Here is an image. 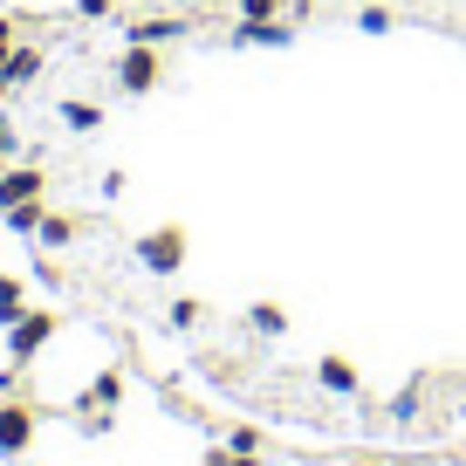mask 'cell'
I'll return each mask as SVG.
<instances>
[{"label":"cell","mask_w":466,"mask_h":466,"mask_svg":"<svg viewBox=\"0 0 466 466\" xmlns=\"http://www.w3.org/2000/svg\"><path fill=\"white\" fill-rule=\"evenodd\" d=\"M62 124H69V131H96V124H103V103L69 96V103H62Z\"/></svg>","instance_id":"obj_12"},{"label":"cell","mask_w":466,"mask_h":466,"mask_svg":"<svg viewBox=\"0 0 466 466\" xmlns=\"http://www.w3.org/2000/svg\"><path fill=\"white\" fill-rule=\"evenodd\" d=\"M28 446H35V405L0 398V460H21Z\"/></svg>","instance_id":"obj_3"},{"label":"cell","mask_w":466,"mask_h":466,"mask_svg":"<svg viewBox=\"0 0 466 466\" xmlns=\"http://www.w3.org/2000/svg\"><path fill=\"white\" fill-rule=\"evenodd\" d=\"M158 56H151V42H131L124 56H116V89H131V96H145V89H158Z\"/></svg>","instance_id":"obj_4"},{"label":"cell","mask_w":466,"mask_h":466,"mask_svg":"<svg viewBox=\"0 0 466 466\" xmlns=\"http://www.w3.org/2000/svg\"><path fill=\"white\" fill-rule=\"evenodd\" d=\"M172 35H186V21H137L131 42H151V48H158V42H172Z\"/></svg>","instance_id":"obj_15"},{"label":"cell","mask_w":466,"mask_h":466,"mask_svg":"<svg viewBox=\"0 0 466 466\" xmlns=\"http://www.w3.org/2000/svg\"><path fill=\"white\" fill-rule=\"evenodd\" d=\"M316 384H322L329 398H357V391H364V378H357V364H350V357H322V364H316Z\"/></svg>","instance_id":"obj_8"},{"label":"cell","mask_w":466,"mask_h":466,"mask_svg":"<svg viewBox=\"0 0 466 466\" xmlns=\"http://www.w3.org/2000/svg\"><path fill=\"white\" fill-rule=\"evenodd\" d=\"M199 316H206V309H199V302H186V295L165 309V322H172V329H199Z\"/></svg>","instance_id":"obj_16"},{"label":"cell","mask_w":466,"mask_h":466,"mask_svg":"<svg viewBox=\"0 0 466 466\" xmlns=\"http://www.w3.org/2000/svg\"><path fill=\"white\" fill-rule=\"evenodd\" d=\"M357 28H364V35H391L398 15H391V7H364V15H357Z\"/></svg>","instance_id":"obj_17"},{"label":"cell","mask_w":466,"mask_h":466,"mask_svg":"<svg viewBox=\"0 0 466 466\" xmlns=\"http://www.w3.org/2000/svg\"><path fill=\"white\" fill-rule=\"evenodd\" d=\"M0 219H7V233H15V240H35V233H42V199H21V206H7V213H0Z\"/></svg>","instance_id":"obj_10"},{"label":"cell","mask_w":466,"mask_h":466,"mask_svg":"<svg viewBox=\"0 0 466 466\" xmlns=\"http://www.w3.org/2000/svg\"><path fill=\"white\" fill-rule=\"evenodd\" d=\"M248 329H254V336H289V316H281L275 302H254V309H248Z\"/></svg>","instance_id":"obj_14"},{"label":"cell","mask_w":466,"mask_h":466,"mask_svg":"<svg viewBox=\"0 0 466 466\" xmlns=\"http://www.w3.org/2000/svg\"><path fill=\"white\" fill-rule=\"evenodd\" d=\"M131 254H137L145 275H178V268H186V233L158 227V233H145V240H131Z\"/></svg>","instance_id":"obj_1"},{"label":"cell","mask_w":466,"mask_h":466,"mask_svg":"<svg viewBox=\"0 0 466 466\" xmlns=\"http://www.w3.org/2000/svg\"><path fill=\"white\" fill-rule=\"evenodd\" d=\"M7 96H15V89H7V83H0V116H7Z\"/></svg>","instance_id":"obj_23"},{"label":"cell","mask_w":466,"mask_h":466,"mask_svg":"<svg viewBox=\"0 0 466 466\" xmlns=\"http://www.w3.org/2000/svg\"><path fill=\"white\" fill-rule=\"evenodd\" d=\"M227 446H233V452H261V446H268V439H261V432H254V425H233V432H227Z\"/></svg>","instance_id":"obj_19"},{"label":"cell","mask_w":466,"mask_h":466,"mask_svg":"<svg viewBox=\"0 0 466 466\" xmlns=\"http://www.w3.org/2000/svg\"><path fill=\"white\" fill-rule=\"evenodd\" d=\"M35 248H48V254H62V248H76V219H62V213H48V219H42V233H35Z\"/></svg>","instance_id":"obj_11"},{"label":"cell","mask_w":466,"mask_h":466,"mask_svg":"<svg viewBox=\"0 0 466 466\" xmlns=\"http://www.w3.org/2000/svg\"><path fill=\"white\" fill-rule=\"evenodd\" d=\"M76 405H110V411H116V405H124V378H116V370H103V378L89 384V391L76 398Z\"/></svg>","instance_id":"obj_13"},{"label":"cell","mask_w":466,"mask_h":466,"mask_svg":"<svg viewBox=\"0 0 466 466\" xmlns=\"http://www.w3.org/2000/svg\"><path fill=\"white\" fill-rule=\"evenodd\" d=\"M240 21H281V0H233Z\"/></svg>","instance_id":"obj_18"},{"label":"cell","mask_w":466,"mask_h":466,"mask_svg":"<svg viewBox=\"0 0 466 466\" xmlns=\"http://www.w3.org/2000/svg\"><path fill=\"white\" fill-rule=\"evenodd\" d=\"M15 42H21V28H15L7 15H0V62H7V48H15Z\"/></svg>","instance_id":"obj_22"},{"label":"cell","mask_w":466,"mask_h":466,"mask_svg":"<svg viewBox=\"0 0 466 466\" xmlns=\"http://www.w3.org/2000/svg\"><path fill=\"white\" fill-rule=\"evenodd\" d=\"M0 172H7V158H0Z\"/></svg>","instance_id":"obj_24"},{"label":"cell","mask_w":466,"mask_h":466,"mask_svg":"<svg viewBox=\"0 0 466 466\" xmlns=\"http://www.w3.org/2000/svg\"><path fill=\"white\" fill-rule=\"evenodd\" d=\"M295 42V21H240L233 28V48H289Z\"/></svg>","instance_id":"obj_6"},{"label":"cell","mask_w":466,"mask_h":466,"mask_svg":"<svg viewBox=\"0 0 466 466\" xmlns=\"http://www.w3.org/2000/svg\"><path fill=\"white\" fill-rule=\"evenodd\" d=\"M42 192H48V178H42V165H7V172H0V213H7V206H21V199H42Z\"/></svg>","instance_id":"obj_5"},{"label":"cell","mask_w":466,"mask_h":466,"mask_svg":"<svg viewBox=\"0 0 466 466\" xmlns=\"http://www.w3.org/2000/svg\"><path fill=\"white\" fill-rule=\"evenodd\" d=\"M28 309H35L28 302V281H21V275H0V329H15Z\"/></svg>","instance_id":"obj_9"},{"label":"cell","mask_w":466,"mask_h":466,"mask_svg":"<svg viewBox=\"0 0 466 466\" xmlns=\"http://www.w3.org/2000/svg\"><path fill=\"white\" fill-rule=\"evenodd\" d=\"M76 15H83V21H110L116 7H110V0H76Z\"/></svg>","instance_id":"obj_20"},{"label":"cell","mask_w":466,"mask_h":466,"mask_svg":"<svg viewBox=\"0 0 466 466\" xmlns=\"http://www.w3.org/2000/svg\"><path fill=\"white\" fill-rule=\"evenodd\" d=\"M35 76H42V48L15 42V48H7V62H0V83H7V89H28Z\"/></svg>","instance_id":"obj_7"},{"label":"cell","mask_w":466,"mask_h":466,"mask_svg":"<svg viewBox=\"0 0 466 466\" xmlns=\"http://www.w3.org/2000/svg\"><path fill=\"white\" fill-rule=\"evenodd\" d=\"M391 411H398V419H411V411H419V384H405V391L391 398Z\"/></svg>","instance_id":"obj_21"},{"label":"cell","mask_w":466,"mask_h":466,"mask_svg":"<svg viewBox=\"0 0 466 466\" xmlns=\"http://www.w3.org/2000/svg\"><path fill=\"white\" fill-rule=\"evenodd\" d=\"M56 329H62V322L48 316V309H28V316L7 329V357H15V370H21V364H35V357L56 343Z\"/></svg>","instance_id":"obj_2"}]
</instances>
